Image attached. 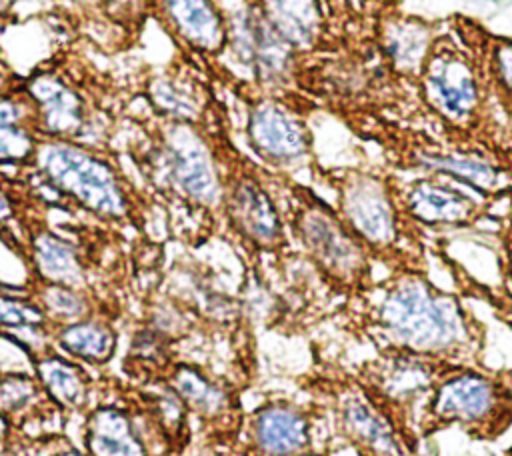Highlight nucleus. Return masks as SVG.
<instances>
[{
    "mask_svg": "<svg viewBox=\"0 0 512 456\" xmlns=\"http://www.w3.org/2000/svg\"><path fill=\"white\" fill-rule=\"evenodd\" d=\"M54 408L38 378L24 372H0V414L8 416L18 432L24 422ZM56 410V408H54Z\"/></svg>",
    "mask_w": 512,
    "mask_h": 456,
    "instance_id": "obj_27",
    "label": "nucleus"
},
{
    "mask_svg": "<svg viewBox=\"0 0 512 456\" xmlns=\"http://www.w3.org/2000/svg\"><path fill=\"white\" fill-rule=\"evenodd\" d=\"M32 374L38 378L46 398L58 412L76 414L90 410L94 380L90 366L72 360L54 346L30 358Z\"/></svg>",
    "mask_w": 512,
    "mask_h": 456,
    "instance_id": "obj_22",
    "label": "nucleus"
},
{
    "mask_svg": "<svg viewBox=\"0 0 512 456\" xmlns=\"http://www.w3.org/2000/svg\"><path fill=\"white\" fill-rule=\"evenodd\" d=\"M322 178L336 194V212L376 262L390 270L424 268L420 228L406 216L398 182L370 168L326 170Z\"/></svg>",
    "mask_w": 512,
    "mask_h": 456,
    "instance_id": "obj_6",
    "label": "nucleus"
},
{
    "mask_svg": "<svg viewBox=\"0 0 512 456\" xmlns=\"http://www.w3.org/2000/svg\"><path fill=\"white\" fill-rule=\"evenodd\" d=\"M28 294L40 304L42 312L46 314V318L54 328L98 314L94 294L88 288L52 284V282L30 278Z\"/></svg>",
    "mask_w": 512,
    "mask_h": 456,
    "instance_id": "obj_26",
    "label": "nucleus"
},
{
    "mask_svg": "<svg viewBox=\"0 0 512 456\" xmlns=\"http://www.w3.org/2000/svg\"><path fill=\"white\" fill-rule=\"evenodd\" d=\"M382 48L398 72L420 76L434 48L432 30L414 18H392L382 28Z\"/></svg>",
    "mask_w": 512,
    "mask_h": 456,
    "instance_id": "obj_25",
    "label": "nucleus"
},
{
    "mask_svg": "<svg viewBox=\"0 0 512 456\" xmlns=\"http://www.w3.org/2000/svg\"><path fill=\"white\" fill-rule=\"evenodd\" d=\"M344 330L374 352H404L486 366V324L462 298L438 288L424 268H398L346 300Z\"/></svg>",
    "mask_w": 512,
    "mask_h": 456,
    "instance_id": "obj_1",
    "label": "nucleus"
},
{
    "mask_svg": "<svg viewBox=\"0 0 512 456\" xmlns=\"http://www.w3.org/2000/svg\"><path fill=\"white\" fill-rule=\"evenodd\" d=\"M0 456H22V454H20L18 448H14V446H4V444H0Z\"/></svg>",
    "mask_w": 512,
    "mask_h": 456,
    "instance_id": "obj_31",
    "label": "nucleus"
},
{
    "mask_svg": "<svg viewBox=\"0 0 512 456\" xmlns=\"http://www.w3.org/2000/svg\"><path fill=\"white\" fill-rule=\"evenodd\" d=\"M186 452H160V454H152V456H184Z\"/></svg>",
    "mask_w": 512,
    "mask_h": 456,
    "instance_id": "obj_35",
    "label": "nucleus"
},
{
    "mask_svg": "<svg viewBox=\"0 0 512 456\" xmlns=\"http://www.w3.org/2000/svg\"><path fill=\"white\" fill-rule=\"evenodd\" d=\"M216 84L214 72L178 52L170 64L140 80L134 100L160 118L204 122L220 100Z\"/></svg>",
    "mask_w": 512,
    "mask_h": 456,
    "instance_id": "obj_12",
    "label": "nucleus"
},
{
    "mask_svg": "<svg viewBox=\"0 0 512 456\" xmlns=\"http://www.w3.org/2000/svg\"><path fill=\"white\" fill-rule=\"evenodd\" d=\"M450 178L422 174L398 184L400 204L412 224L422 228H470L486 216V204L448 182Z\"/></svg>",
    "mask_w": 512,
    "mask_h": 456,
    "instance_id": "obj_17",
    "label": "nucleus"
},
{
    "mask_svg": "<svg viewBox=\"0 0 512 456\" xmlns=\"http://www.w3.org/2000/svg\"><path fill=\"white\" fill-rule=\"evenodd\" d=\"M162 384H166L186 406L190 418H198L214 442L226 444L232 440L238 446L244 414L240 402L230 386L204 372L198 364L174 360Z\"/></svg>",
    "mask_w": 512,
    "mask_h": 456,
    "instance_id": "obj_16",
    "label": "nucleus"
},
{
    "mask_svg": "<svg viewBox=\"0 0 512 456\" xmlns=\"http://www.w3.org/2000/svg\"><path fill=\"white\" fill-rule=\"evenodd\" d=\"M456 364L404 352H374L350 366L372 402L414 442L418 412L438 378Z\"/></svg>",
    "mask_w": 512,
    "mask_h": 456,
    "instance_id": "obj_11",
    "label": "nucleus"
},
{
    "mask_svg": "<svg viewBox=\"0 0 512 456\" xmlns=\"http://www.w3.org/2000/svg\"><path fill=\"white\" fill-rule=\"evenodd\" d=\"M212 456H238L236 450H220V452H214Z\"/></svg>",
    "mask_w": 512,
    "mask_h": 456,
    "instance_id": "obj_34",
    "label": "nucleus"
},
{
    "mask_svg": "<svg viewBox=\"0 0 512 456\" xmlns=\"http://www.w3.org/2000/svg\"><path fill=\"white\" fill-rule=\"evenodd\" d=\"M60 206H72L108 226L144 228L148 200L122 170L112 148L42 138L28 170Z\"/></svg>",
    "mask_w": 512,
    "mask_h": 456,
    "instance_id": "obj_4",
    "label": "nucleus"
},
{
    "mask_svg": "<svg viewBox=\"0 0 512 456\" xmlns=\"http://www.w3.org/2000/svg\"><path fill=\"white\" fill-rule=\"evenodd\" d=\"M54 326L40 304L28 294L0 288V338L16 344L28 358L52 348Z\"/></svg>",
    "mask_w": 512,
    "mask_h": 456,
    "instance_id": "obj_24",
    "label": "nucleus"
},
{
    "mask_svg": "<svg viewBox=\"0 0 512 456\" xmlns=\"http://www.w3.org/2000/svg\"><path fill=\"white\" fill-rule=\"evenodd\" d=\"M82 450L90 456H152L132 408L102 402L84 416Z\"/></svg>",
    "mask_w": 512,
    "mask_h": 456,
    "instance_id": "obj_19",
    "label": "nucleus"
},
{
    "mask_svg": "<svg viewBox=\"0 0 512 456\" xmlns=\"http://www.w3.org/2000/svg\"><path fill=\"white\" fill-rule=\"evenodd\" d=\"M50 456H90L86 450H80V448H74V446H66V448H60L56 450L54 454Z\"/></svg>",
    "mask_w": 512,
    "mask_h": 456,
    "instance_id": "obj_30",
    "label": "nucleus"
},
{
    "mask_svg": "<svg viewBox=\"0 0 512 456\" xmlns=\"http://www.w3.org/2000/svg\"><path fill=\"white\" fill-rule=\"evenodd\" d=\"M244 106V140L272 174L292 176L314 164V138L300 94H272L232 74L224 64L214 74Z\"/></svg>",
    "mask_w": 512,
    "mask_h": 456,
    "instance_id": "obj_9",
    "label": "nucleus"
},
{
    "mask_svg": "<svg viewBox=\"0 0 512 456\" xmlns=\"http://www.w3.org/2000/svg\"><path fill=\"white\" fill-rule=\"evenodd\" d=\"M506 222H508V230H510V236H512V194H510V204H508V216H506Z\"/></svg>",
    "mask_w": 512,
    "mask_h": 456,
    "instance_id": "obj_32",
    "label": "nucleus"
},
{
    "mask_svg": "<svg viewBox=\"0 0 512 456\" xmlns=\"http://www.w3.org/2000/svg\"><path fill=\"white\" fill-rule=\"evenodd\" d=\"M322 406L270 398L244 414L238 456H298L314 448V426Z\"/></svg>",
    "mask_w": 512,
    "mask_h": 456,
    "instance_id": "obj_14",
    "label": "nucleus"
},
{
    "mask_svg": "<svg viewBox=\"0 0 512 456\" xmlns=\"http://www.w3.org/2000/svg\"><path fill=\"white\" fill-rule=\"evenodd\" d=\"M0 444H4V446H14V448H16V444H18V428H16V424H14L8 416H4V414H0Z\"/></svg>",
    "mask_w": 512,
    "mask_h": 456,
    "instance_id": "obj_29",
    "label": "nucleus"
},
{
    "mask_svg": "<svg viewBox=\"0 0 512 456\" xmlns=\"http://www.w3.org/2000/svg\"><path fill=\"white\" fill-rule=\"evenodd\" d=\"M40 140L34 108L10 76L0 84V170H28Z\"/></svg>",
    "mask_w": 512,
    "mask_h": 456,
    "instance_id": "obj_21",
    "label": "nucleus"
},
{
    "mask_svg": "<svg viewBox=\"0 0 512 456\" xmlns=\"http://www.w3.org/2000/svg\"><path fill=\"white\" fill-rule=\"evenodd\" d=\"M308 386L328 410L338 438L358 456H418V442L372 402L350 368L322 364L308 376Z\"/></svg>",
    "mask_w": 512,
    "mask_h": 456,
    "instance_id": "obj_10",
    "label": "nucleus"
},
{
    "mask_svg": "<svg viewBox=\"0 0 512 456\" xmlns=\"http://www.w3.org/2000/svg\"><path fill=\"white\" fill-rule=\"evenodd\" d=\"M52 346L64 356L86 366L108 364L118 350V330L104 314H92L82 320L56 326Z\"/></svg>",
    "mask_w": 512,
    "mask_h": 456,
    "instance_id": "obj_23",
    "label": "nucleus"
},
{
    "mask_svg": "<svg viewBox=\"0 0 512 456\" xmlns=\"http://www.w3.org/2000/svg\"><path fill=\"white\" fill-rule=\"evenodd\" d=\"M14 82L32 104L42 138L112 148L134 102L112 94L102 72L70 54H54Z\"/></svg>",
    "mask_w": 512,
    "mask_h": 456,
    "instance_id": "obj_3",
    "label": "nucleus"
},
{
    "mask_svg": "<svg viewBox=\"0 0 512 456\" xmlns=\"http://www.w3.org/2000/svg\"><path fill=\"white\" fill-rule=\"evenodd\" d=\"M272 30L302 58L328 44V16L322 0H252Z\"/></svg>",
    "mask_w": 512,
    "mask_h": 456,
    "instance_id": "obj_20",
    "label": "nucleus"
},
{
    "mask_svg": "<svg viewBox=\"0 0 512 456\" xmlns=\"http://www.w3.org/2000/svg\"><path fill=\"white\" fill-rule=\"evenodd\" d=\"M420 86L430 108L450 126L468 128L482 108V84L476 62L454 46L434 44Z\"/></svg>",
    "mask_w": 512,
    "mask_h": 456,
    "instance_id": "obj_15",
    "label": "nucleus"
},
{
    "mask_svg": "<svg viewBox=\"0 0 512 456\" xmlns=\"http://www.w3.org/2000/svg\"><path fill=\"white\" fill-rule=\"evenodd\" d=\"M24 262L30 278L88 288V262L80 248L66 236L52 230L44 218L32 214L24 216L22 224Z\"/></svg>",
    "mask_w": 512,
    "mask_h": 456,
    "instance_id": "obj_18",
    "label": "nucleus"
},
{
    "mask_svg": "<svg viewBox=\"0 0 512 456\" xmlns=\"http://www.w3.org/2000/svg\"><path fill=\"white\" fill-rule=\"evenodd\" d=\"M228 118L222 98L204 122L160 118L146 110L126 116L132 124L128 154L158 200L202 222L220 220L222 164L218 132Z\"/></svg>",
    "mask_w": 512,
    "mask_h": 456,
    "instance_id": "obj_2",
    "label": "nucleus"
},
{
    "mask_svg": "<svg viewBox=\"0 0 512 456\" xmlns=\"http://www.w3.org/2000/svg\"><path fill=\"white\" fill-rule=\"evenodd\" d=\"M458 428L478 442H494L512 428V382L502 370L456 364L424 400L416 430L420 440Z\"/></svg>",
    "mask_w": 512,
    "mask_h": 456,
    "instance_id": "obj_8",
    "label": "nucleus"
},
{
    "mask_svg": "<svg viewBox=\"0 0 512 456\" xmlns=\"http://www.w3.org/2000/svg\"><path fill=\"white\" fill-rule=\"evenodd\" d=\"M222 164L220 222L252 258L282 256L290 248L284 210L270 188V172L242 154L230 136V116L218 132Z\"/></svg>",
    "mask_w": 512,
    "mask_h": 456,
    "instance_id": "obj_7",
    "label": "nucleus"
},
{
    "mask_svg": "<svg viewBox=\"0 0 512 456\" xmlns=\"http://www.w3.org/2000/svg\"><path fill=\"white\" fill-rule=\"evenodd\" d=\"M298 456H328L326 452H318V450H306V452H302V454H298Z\"/></svg>",
    "mask_w": 512,
    "mask_h": 456,
    "instance_id": "obj_33",
    "label": "nucleus"
},
{
    "mask_svg": "<svg viewBox=\"0 0 512 456\" xmlns=\"http://www.w3.org/2000/svg\"><path fill=\"white\" fill-rule=\"evenodd\" d=\"M272 180L282 188L288 232L318 278L346 300L364 292L374 282L376 260L336 208L292 176L272 174Z\"/></svg>",
    "mask_w": 512,
    "mask_h": 456,
    "instance_id": "obj_5",
    "label": "nucleus"
},
{
    "mask_svg": "<svg viewBox=\"0 0 512 456\" xmlns=\"http://www.w3.org/2000/svg\"><path fill=\"white\" fill-rule=\"evenodd\" d=\"M490 68H492V78L498 90L510 96L512 100V42L510 40L494 42L490 52Z\"/></svg>",
    "mask_w": 512,
    "mask_h": 456,
    "instance_id": "obj_28",
    "label": "nucleus"
},
{
    "mask_svg": "<svg viewBox=\"0 0 512 456\" xmlns=\"http://www.w3.org/2000/svg\"><path fill=\"white\" fill-rule=\"evenodd\" d=\"M148 6L180 54L216 72L230 42L228 16L218 0H150Z\"/></svg>",
    "mask_w": 512,
    "mask_h": 456,
    "instance_id": "obj_13",
    "label": "nucleus"
},
{
    "mask_svg": "<svg viewBox=\"0 0 512 456\" xmlns=\"http://www.w3.org/2000/svg\"><path fill=\"white\" fill-rule=\"evenodd\" d=\"M502 372H504V376H506V378L512 382V368H504Z\"/></svg>",
    "mask_w": 512,
    "mask_h": 456,
    "instance_id": "obj_36",
    "label": "nucleus"
}]
</instances>
